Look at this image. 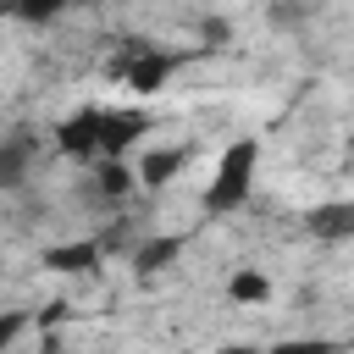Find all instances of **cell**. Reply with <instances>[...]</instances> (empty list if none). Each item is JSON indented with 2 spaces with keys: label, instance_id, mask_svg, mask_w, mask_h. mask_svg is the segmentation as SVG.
Wrapping results in <instances>:
<instances>
[{
  "label": "cell",
  "instance_id": "cell-1",
  "mask_svg": "<svg viewBox=\"0 0 354 354\" xmlns=\"http://www.w3.org/2000/svg\"><path fill=\"white\" fill-rule=\"evenodd\" d=\"M260 155H266L260 138H232V144H221V155H216V166H210V177H205L199 210H205V216H227V210H238L243 199H254V188H260Z\"/></svg>",
  "mask_w": 354,
  "mask_h": 354
},
{
  "label": "cell",
  "instance_id": "cell-4",
  "mask_svg": "<svg viewBox=\"0 0 354 354\" xmlns=\"http://www.w3.org/2000/svg\"><path fill=\"white\" fill-rule=\"evenodd\" d=\"M216 354H260V343H221Z\"/></svg>",
  "mask_w": 354,
  "mask_h": 354
},
{
  "label": "cell",
  "instance_id": "cell-2",
  "mask_svg": "<svg viewBox=\"0 0 354 354\" xmlns=\"http://www.w3.org/2000/svg\"><path fill=\"white\" fill-rule=\"evenodd\" d=\"M221 299L238 304V310H266V304L277 299V282H271L266 266H232V271L221 277Z\"/></svg>",
  "mask_w": 354,
  "mask_h": 354
},
{
  "label": "cell",
  "instance_id": "cell-3",
  "mask_svg": "<svg viewBox=\"0 0 354 354\" xmlns=\"http://www.w3.org/2000/svg\"><path fill=\"white\" fill-rule=\"evenodd\" d=\"M260 354H343V337H321V332H304V337H277L271 348Z\"/></svg>",
  "mask_w": 354,
  "mask_h": 354
}]
</instances>
